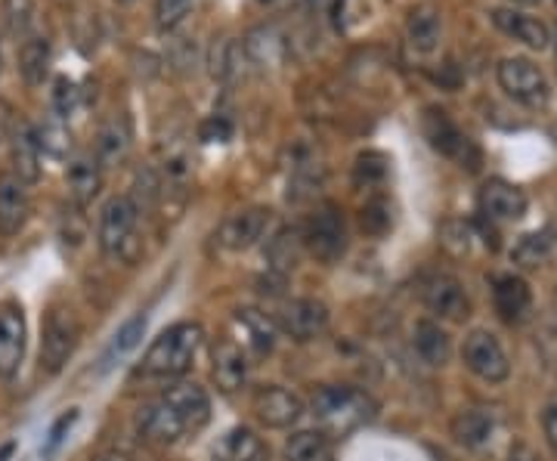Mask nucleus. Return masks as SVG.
<instances>
[{
	"label": "nucleus",
	"mask_w": 557,
	"mask_h": 461,
	"mask_svg": "<svg viewBox=\"0 0 557 461\" xmlns=\"http://www.w3.org/2000/svg\"><path fill=\"white\" fill-rule=\"evenodd\" d=\"M32 214V199L25 183L13 174L3 171L0 174V236H16L25 221Z\"/></svg>",
	"instance_id": "nucleus-17"
},
{
	"label": "nucleus",
	"mask_w": 557,
	"mask_h": 461,
	"mask_svg": "<svg viewBox=\"0 0 557 461\" xmlns=\"http://www.w3.org/2000/svg\"><path fill=\"white\" fill-rule=\"evenodd\" d=\"M255 415L260 419V424L267 427H292L304 415V402H300L298 394L278 387V384H267L255 394Z\"/></svg>",
	"instance_id": "nucleus-12"
},
{
	"label": "nucleus",
	"mask_w": 557,
	"mask_h": 461,
	"mask_svg": "<svg viewBox=\"0 0 557 461\" xmlns=\"http://www.w3.org/2000/svg\"><path fill=\"white\" fill-rule=\"evenodd\" d=\"M119 3H134V0H119Z\"/></svg>",
	"instance_id": "nucleus-51"
},
{
	"label": "nucleus",
	"mask_w": 557,
	"mask_h": 461,
	"mask_svg": "<svg viewBox=\"0 0 557 461\" xmlns=\"http://www.w3.org/2000/svg\"><path fill=\"white\" fill-rule=\"evenodd\" d=\"M493 298H496L498 316L505 322H520L527 316L533 295H530V285L520 279V276H498L496 288H493Z\"/></svg>",
	"instance_id": "nucleus-24"
},
{
	"label": "nucleus",
	"mask_w": 557,
	"mask_h": 461,
	"mask_svg": "<svg viewBox=\"0 0 557 461\" xmlns=\"http://www.w3.org/2000/svg\"><path fill=\"white\" fill-rule=\"evenodd\" d=\"M50 68V40L47 38H28L20 47V72L28 84H40L47 78Z\"/></svg>",
	"instance_id": "nucleus-31"
},
{
	"label": "nucleus",
	"mask_w": 557,
	"mask_h": 461,
	"mask_svg": "<svg viewBox=\"0 0 557 461\" xmlns=\"http://www.w3.org/2000/svg\"><path fill=\"white\" fill-rule=\"evenodd\" d=\"M10 161H13V174L22 183H35L40 177V146L35 140V130L28 124H20L13 130L10 140Z\"/></svg>",
	"instance_id": "nucleus-22"
},
{
	"label": "nucleus",
	"mask_w": 557,
	"mask_h": 461,
	"mask_svg": "<svg viewBox=\"0 0 557 461\" xmlns=\"http://www.w3.org/2000/svg\"><path fill=\"white\" fill-rule=\"evenodd\" d=\"M555 3H557V0H555Z\"/></svg>",
	"instance_id": "nucleus-53"
},
{
	"label": "nucleus",
	"mask_w": 557,
	"mask_h": 461,
	"mask_svg": "<svg viewBox=\"0 0 557 461\" xmlns=\"http://www.w3.org/2000/svg\"><path fill=\"white\" fill-rule=\"evenodd\" d=\"M81 338L78 316L72 307H50L44 316V338H40V369L57 375L69 357L75 353Z\"/></svg>",
	"instance_id": "nucleus-4"
},
{
	"label": "nucleus",
	"mask_w": 557,
	"mask_h": 461,
	"mask_svg": "<svg viewBox=\"0 0 557 461\" xmlns=\"http://www.w3.org/2000/svg\"><path fill=\"white\" fill-rule=\"evenodd\" d=\"M230 134H233V127H230L223 119H211L205 127H201V140H208V142H226L230 140Z\"/></svg>",
	"instance_id": "nucleus-43"
},
{
	"label": "nucleus",
	"mask_w": 557,
	"mask_h": 461,
	"mask_svg": "<svg viewBox=\"0 0 557 461\" xmlns=\"http://www.w3.org/2000/svg\"><path fill=\"white\" fill-rule=\"evenodd\" d=\"M471 239H474V229L465 221H446L443 223V229H440V241H443L453 254H468Z\"/></svg>",
	"instance_id": "nucleus-38"
},
{
	"label": "nucleus",
	"mask_w": 557,
	"mask_h": 461,
	"mask_svg": "<svg viewBox=\"0 0 557 461\" xmlns=\"http://www.w3.org/2000/svg\"><path fill=\"white\" fill-rule=\"evenodd\" d=\"M65 186H69V196H72V201L78 208L97 199V192H100L102 186V164L97 161V155L84 152L78 159H72L69 171H65Z\"/></svg>",
	"instance_id": "nucleus-19"
},
{
	"label": "nucleus",
	"mask_w": 557,
	"mask_h": 461,
	"mask_svg": "<svg viewBox=\"0 0 557 461\" xmlns=\"http://www.w3.org/2000/svg\"><path fill=\"white\" fill-rule=\"evenodd\" d=\"M0 65H3V57H0Z\"/></svg>",
	"instance_id": "nucleus-52"
},
{
	"label": "nucleus",
	"mask_w": 557,
	"mask_h": 461,
	"mask_svg": "<svg viewBox=\"0 0 557 461\" xmlns=\"http://www.w3.org/2000/svg\"><path fill=\"white\" fill-rule=\"evenodd\" d=\"M57 115L60 119H69L72 112H75V105H78V90H75V84L72 80L60 78L57 80Z\"/></svg>",
	"instance_id": "nucleus-41"
},
{
	"label": "nucleus",
	"mask_w": 557,
	"mask_h": 461,
	"mask_svg": "<svg viewBox=\"0 0 557 461\" xmlns=\"http://www.w3.org/2000/svg\"><path fill=\"white\" fill-rule=\"evenodd\" d=\"M242 53H245V50H242L236 40H218L214 50H211V75H214V78H230V75L236 72V65H239Z\"/></svg>",
	"instance_id": "nucleus-36"
},
{
	"label": "nucleus",
	"mask_w": 557,
	"mask_h": 461,
	"mask_svg": "<svg viewBox=\"0 0 557 461\" xmlns=\"http://www.w3.org/2000/svg\"><path fill=\"white\" fill-rule=\"evenodd\" d=\"M25 313L20 303H0V378H13L25 357Z\"/></svg>",
	"instance_id": "nucleus-10"
},
{
	"label": "nucleus",
	"mask_w": 557,
	"mask_h": 461,
	"mask_svg": "<svg viewBox=\"0 0 557 461\" xmlns=\"http://www.w3.org/2000/svg\"><path fill=\"white\" fill-rule=\"evenodd\" d=\"M493 431H496V422L486 409H468L453 422V437L468 449H480L483 443H490Z\"/></svg>",
	"instance_id": "nucleus-28"
},
{
	"label": "nucleus",
	"mask_w": 557,
	"mask_h": 461,
	"mask_svg": "<svg viewBox=\"0 0 557 461\" xmlns=\"http://www.w3.org/2000/svg\"><path fill=\"white\" fill-rule=\"evenodd\" d=\"M236 322H239L242 332H245V344H248L258 357L273 350V344H276V325H273V320H270L267 313H260V310H239V313H236Z\"/></svg>",
	"instance_id": "nucleus-29"
},
{
	"label": "nucleus",
	"mask_w": 557,
	"mask_h": 461,
	"mask_svg": "<svg viewBox=\"0 0 557 461\" xmlns=\"http://www.w3.org/2000/svg\"><path fill=\"white\" fill-rule=\"evenodd\" d=\"M409 43L416 53H434L440 47V35H443V20H440V10L434 3H421L409 13Z\"/></svg>",
	"instance_id": "nucleus-21"
},
{
	"label": "nucleus",
	"mask_w": 557,
	"mask_h": 461,
	"mask_svg": "<svg viewBox=\"0 0 557 461\" xmlns=\"http://www.w3.org/2000/svg\"><path fill=\"white\" fill-rule=\"evenodd\" d=\"M3 20L13 38H25L32 20H35V3L32 0H3Z\"/></svg>",
	"instance_id": "nucleus-37"
},
{
	"label": "nucleus",
	"mask_w": 557,
	"mask_h": 461,
	"mask_svg": "<svg viewBox=\"0 0 557 461\" xmlns=\"http://www.w3.org/2000/svg\"><path fill=\"white\" fill-rule=\"evenodd\" d=\"M329 325V307L313 298L288 301L278 310V328L295 341H313Z\"/></svg>",
	"instance_id": "nucleus-9"
},
{
	"label": "nucleus",
	"mask_w": 557,
	"mask_h": 461,
	"mask_svg": "<svg viewBox=\"0 0 557 461\" xmlns=\"http://www.w3.org/2000/svg\"><path fill=\"white\" fill-rule=\"evenodd\" d=\"M300 241L304 248L322 263H335L347 251V226H344V217H341L338 208L325 204L319 208L317 214L307 221L304 233H300Z\"/></svg>",
	"instance_id": "nucleus-6"
},
{
	"label": "nucleus",
	"mask_w": 557,
	"mask_h": 461,
	"mask_svg": "<svg viewBox=\"0 0 557 461\" xmlns=\"http://www.w3.org/2000/svg\"><path fill=\"white\" fill-rule=\"evenodd\" d=\"M300 245L304 241H300L298 229H278L276 236L270 239V245H267V261L278 273H288V270L298 266Z\"/></svg>",
	"instance_id": "nucleus-32"
},
{
	"label": "nucleus",
	"mask_w": 557,
	"mask_h": 461,
	"mask_svg": "<svg viewBox=\"0 0 557 461\" xmlns=\"http://www.w3.org/2000/svg\"><path fill=\"white\" fill-rule=\"evenodd\" d=\"M127 149H131V134L124 127V121H109L106 127L100 130V140H97V161L102 167H112L119 161L127 159Z\"/></svg>",
	"instance_id": "nucleus-30"
},
{
	"label": "nucleus",
	"mask_w": 557,
	"mask_h": 461,
	"mask_svg": "<svg viewBox=\"0 0 557 461\" xmlns=\"http://www.w3.org/2000/svg\"><path fill=\"white\" fill-rule=\"evenodd\" d=\"M391 226V208L384 201H372L362 208V229L372 233V236H381L384 229Z\"/></svg>",
	"instance_id": "nucleus-40"
},
{
	"label": "nucleus",
	"mask_w": 557,
	"mask_h": 461,
	"mask_svg": "<svg viewBox=\"0 0 557 461\" xmlns=\"http://www.w3.org/2000/svg\"><path fill=\"white\" fill-rule=\"evenodd\" d=\"M498 84L511 100L527 109H545L552 100L548 78L542 75L536 62L523 60V57H508L498 62Z\"/></svg>",
	"instance_id": "nucleus-5"
},
{
	"label": "nucleus",
	"mask_w": 557,
	"mask_h": 461,
	"mask_svg": "<svg viewBox=\"0 0 557 461\" xmlns=\"http://www.w3.org/2000/svg\"><path fill=\"white\" fill-rule=\"evenodd\" d=\"M214 461H270V449L251 427H233L214 446Z\"/></svg>",
	"instance_id": "nucleus-20"
},
{
	"label": "nucleus",
	"mask_w": 557,
	"mask_h": 461,
	"mask_svg": "<svg viewBox=\"0 0 557 461\" xmlns=\"http://www.w3.org/2000/svg\"><path fill=\"white\" fill-rule=\"evenodd\" d=\"M139 208L137 201L127 196H115L106 201L100 214V248L121 263H137L139 251Z\"/></svg>",
	"instance_id": "nucleus-3"
},
{
	"label": "nucleus",
	"mask_w": 557,
	"mask_h": 461,
	"mask_svg": "<svg viewBox=\"0 0 557 461\" xmlns=\"http://www.w3.org/2000/svg\"><path fill=\"white\" fill-rule=\"evenodd\" d=\"M78 422V409H69L65 415H62L60 422L53 424V431H50V449L62 440V434H65V427H72V424Z\"/></svg>",
	"instance_id": "nucleus-45"
},
{
	"label": "nucleus",
	"mask_w": 557,
	"mask_h": 461,
	"mask_svg": "<svg viewBox=\"0 0 557 461\" xmlns=\"http://www.w3.org/2000/svg\"><path fill=\"white\" fill-rule=\"evenodd\" d=\"M362 13H366L362 0H338V3H335V16H338L341 32H347L354 22L362 20Z\"/></svg>",
	"instance_id": "nucleus-42"
},
{
	"label": "nucleus",
	"mask_w": 557,
	"mask_h": 461,
	"mask_svg": "<svg viewBox=\"0 0 557 461\" xmlns=\"http://www.w3.org/2000/svg\"><path fill=\"white\" fill-rule=\"evenodd\" d=\"M139 434L143 440L152 443V446H174L177 440L186 437V427L180 422V415L174 412V406L159 397L156 402H149L137 419Z\"/></svg>",
	"instance_id": "nucleus-14"
},
{
	"label": "nucleus",
	"mask_w": 557,
	"mask_h": 461,
	"mask_svg": "<svg viewBox=\"0 0 557 461\" xmlns=\"http://www.w3.org/2000/svg\"><path fill=\"white\" fill-rule=\"evenodd\" d=\"M285 461H335V443L322 431H298L285 443Z\"/></svg>",
	"instance_id": "nucleus-27"
},
{
	"label": "nucleus",
	"mask_w": 557,
	"mask_h": 461,
	"mask_svg": "<svg viewBox=\"0 0 557 461\" xmlns=\"http://www.w3.org/2000/svg\"><path fill=\"white\" fill-rule=\"evenodd\" d=\"M461 357H465V365L483 378V382L498 384L508 378V372H511V365H508V357H505V350H502V344H498L496 335H490V332H471L468 338H465V347H461Z\"/></svg>",
	"instance_id": "nucleus-8"
},
{
	"label": "nucleus",
	"mask_w": 557,
	"mask_h": 461,
	"mask_svg": "<svg viewBox=\"0 0 557 461\" xmlns=\"http://www.w3.org/2000/svg\"><path fill=\"white\" fill-rule=\"evenodd\" d=\"M201 325L177 322L168 332H161L152 347L143 357V375L149 378H180L193 369L201 350Z\"/></svg>",
	"instance_id": "nucleus-2"
},
{
	"label": "nucleus",
	"mask_w": 557,
	"mask_h": 461,
	"mask_svg": "<svg viewBox=\"0 0 557 461\" xmlns=\"http://www.w3.org/2000/svg\"><path fill=\"white\" fill-rule=\"evenodd\" d=\"M548 254H552V239H548L545 233H530V236H523V239L515 245V251H511L515 263H520L523 270H536V266H542V263L548 261Z\"/></svg>",
	"instance_id": "nucleus-35"
},
{
	"label": "nucleus",
	"mask_w": 557,
	"mask_h": 461,
	"mask_svg": "<svg viewBox=\"0 0 557 461\" xmlns=\"http://www.w3.org/2000/svg\"><path fill=\"white\" fill-rule=\"evenodd\" d=\"M94 461H131L124 452H102V456H97Z\"/></svg>",
	"instance_id": "nucleus-48"
},
{
	"label": "nucleus",
	"mask_w": 557,
	"mask_h": 461,
	"mask_svg": "<svg viewBox=\"0 0 557 461\" xmlns=\"http://www.w3.org/2000/svg\"><path fill=\"white\" fill-rule=\"evenodd\" d=\"M161 397L174 406V412H177L180 422L186 427V437L199 434L201 427L208 424V419H211V400H208L205 387H199V384L180 382L168 394H161Z\"/></svg>",
	"instance_id": "nucleus-16"
},
{
	"label": "nucleus",
	"mask_w": 557,
	"mask_h": 461,
	"mask_svg": "<svg viewBox=\"0 0 557 461\" xmlns=\"http://www.w3.org/2000/svg\"><path fill=\"white\" fill-rule=\"evenodd\" d=\"M7 130H10V105L0 100V140L7 137Z\"/></svg>",
	"instance_id": "nucleus-47"
},
{
	"label": "nucleus",
	"mask_w": 557,
	"mask_h": 461,
	"mask_svg": "<svg viewBox=\"0 0 557 461\" xmlns=\"http://www.w3.org/2000/svg\"><path fill=\"white\" fill-rule=\"evenodd\" d=\"M143 332H146V316H143V313L134 316V320L124 322V325H121V332L115 335V341L109 344V350H106V357H102V372H106V369H112L119 360H124V357H127V353H131V350L139 344Z\"/></svg>",
	"instance_id": "nucleus-33"
},
{
	"label": "nucleus",
	"mask_w": 557,
	"mask_h": 461,
	"mask_svg": "<svg viewBox=\"0 0 557 461\" xmlns=\"http://www.w3.org/2000/svg\"><path fill=\"white\" fill-rule=\"evenodd\" d=\"M310 406H313V415H317L322 434H329V437H347L369 422H375V415H379V402L366 390L347 387V384L317 387Z\"/></svg>",
	"instance_id": "nucleus-1"
},
{
	"label": "nucleus",
	"mask_w": 557,
	"mask_h": 461,
	"mask_svg": "<svg viewBox=\"0 0 557 461\" xmlns=\"http://www.w3.org/2000/svg\"><path fill=\"white\" fill-rule=\"evenodd\" d=\"M424 303L440 320H468L471 301L461 288V282L453 276H434L424 282Z\"/></svg>",
	"instance_id": "nucleus-15"
},
{
	"label": "nucleus",
	"mask_w": 557,
	"mask_h": 461,
	"mask_svg": "<svg viewBox=\"0 0 557 461\" xmlns=\"http://www.w3.org/2000/svg\"><path fill=\"white\" fill-rule=\"evenodd\" d=\"M193 0H156V20L161 28H177L180 22L186 20Z\"/></svg>",
	"instance_id": "nucleus-39"
},
{
	"label": "nucleus",
	"mask_w": 557,
	"mask_h": 461,
	"mask_svg": "<svg viewBox=\"0 0 557 461\" xmlns=\"http://www.w3.org/2000/svg\"><path fill=\"white\" fill-rule=\"evenodd\" d=\"M508 461H539V456L530 449V446H515V449H511V456H508Z\"/></svg>",
	"instance_id": "nucleus-46"
},
{
	"label": "nucleus",
	"mask_w": 557,
	"mask_h": 461,
	"mask_svg": "<svg viewBox=\"0 0 557 461\" xmlns=\"http://www.w3.org/2000/svg\"><path fill=\"white\" fill-rule=\"evenodd\" d=\"M478 208L490 223H515L527 214V196L511 183L490 180L480 189Z\"/></svg>",
	"instance_id": "nucleus-11"
},
{
	"label": "nucleus",
	"mask_w": 557,
	"mask_h": 461,
	"mask_svg": "<svg viewBox=\"0 0 557 461\" xmlns=\"http://www.w3.org/2000/svg\"><path fill=\"white\" fill-rule=\"evenodd\" d=\"M542 427H545V440H548V446L557 452V402L545 409V415H542Z\"/></svg>",
	"instance_id": "nucleus-44"
},
{
	"label": "nucleus",
	"mask_w": 557,
	"mask_h": 461,
	"mask_svg": "<svg viewBox=\"0 0 557 461\" xmlns=\"http://www.w3.org/2000/svg\"><path fill=\"white\" fill-rule=\"evenodd\" d=\"M35 140H38L40 152H47L50 159H65L69 149H72V130L60 119H53L40 124L35 130Z\"/></svg>",
	"instance_id": "nucleus-34"
},
{
	"label": "nucleus",
	"mask_w": 557,
	"mask_h": 461,
	"mask_svg": "<svg viewBox=\"0 0 557 461\" xmlns=\"http://www.w3.org/2000/svg\"><path fill=\"white\" fill-rule=\"evenodd\" d=\"M511 3H520V7H536L542 0H511Z\"/></svg>",
	"instance_id": "nucleus-50"
},
{
	"label": "nucleus",
	"mask_w": 557,
	"mask_h": 461,
	"mask_svg": "<svg viewBox=\"0 0 557 461\" xmlns=\"http://www.w3.org/2000/svg\"><path fill=\"white\" fill-rule=\"evenodd\" d=\"M13 449H16V443H3V446H0V461L10 459V456H13Z\"/></svg>",
	"instance_id": "nucleus-49"
},
{
	"label": "nucleus",
	"mask_w": 557,
	"mask_h": 461,
	"mask_svg": "<svg viewBox=\"0 0 557 461\" xmlns=\"http://www.w3.org/2000/svg\"><path fill=\"white\" fill-rule=\"evenodd\" d=\"M242 50H245V57L251 65H258V68H267V65H278L282 57H285V40L278 35L276 28H270V25H260L255 28L245 43H242Z\"/></svg>",
	"instance_id": "nucleus-25"
},
{
	"label": "nucleus",
	"mask_w": 557,
	"mask_h": 461,
	"mask_svg": "<svg viewBox=\"0 0 557 461\" xmlns=\"http://www.w3.org/2000/svg\"><path fill=\"white\" fill-rule=\"evenodd\" d=\"M211 360H214L211 375H214V382H218L223 394H236L239 387H245V382H248V357H245L239 344L223 338V341L214 344Z\"/></svg>",
	"instance_id": "nucleus-18"
},
{
	"label": "nucleus",
	"mask_w": 557,
	"mask_h": 461,
	"mask_svg": "<svg viewBox=\"0 0 557 461\" xmlns=\"http://www.w3.org/2000/svg\"><path fill=\"white\" fill-rule=\"evenodd\" d=\"M416 353L421 360L428 362V365H443V362H449V353H453V341H449V335L440 328V322L434 320H421L416 325Z\"/></svg>",
	"instance_id": "nucleus-26"
},
{
	"label": "nucleus",
	"mask_w": 557,
	"mask_h": 461,
	"mask_svg": "<svg viewBox=\"0 0 557 461\" xmlns=\"http://www.w3.org/2000/svg\"><path fill=\"white\" fill-rule=\"evenodd\" d=\"M421 127H424V137H428V142H431L437 152H443L446 159L458 161L461 167H471V171L478 167V161H480L478 146L458 130L443 109H428V112H424V121H421Z\"/></svg>",
	"instance_id": "nucleus-7"
},
{
	"label": "nucleus",
	"mask_w": 557,
	"mask_h": 461,
	"mask_svg": "<svg viewBox=\"0 0 557 461\" xmlns=\"http://www.w3.org/2000/svg\"><path fill=\"white\" fill-rule=\"evenodd\" d=\"M493 22H496L505 35L523 40V43L533 47V50H545V47L552 43L548 25L533 20V16H523V13H515V10H493Z\"/></svg>",
	"instance_id": "nucleus-23"
},
{
	"label": "nucleus",
	"mask_w": 557,
	"mask_h": 461,
	"mask_svg": "<svg viewBox=\"0 0 557 461\" xmlns=\"http://www.w3.org/2000/svg\"><path fill=\"white\" fill-rule=\"evenodd\" d=\"M270 208H248V211H239L233 217H226L223 226H220V245L230 248V251H245L251 245H258L267 229H270Z\"/></svg>",
	"instance_id": "nucleus-13"
}]
</instances>
